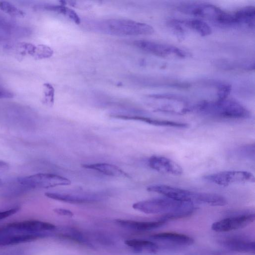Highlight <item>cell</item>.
Segmentation results:
<instances>
[{
  "mask_svg": "<svg viewBox=\"0 0 255 255\" xmlns=\"http://www.w3.org/2000/svg\"><path fill=\"white\" fill-rule=\"evenodd\" d=\"M132 208L145 214H160L161 218L165 221L187 217L195 209L192 203L167 197L139 201L133 204Z\"/></svg>",
  "mask_w": 255,
  "mask_h": 255,
  "instance_id": "1",
  "label": "cell"
},
{
  "mask_svg": "<svg viewBox=\"0 0 255 255\" xmlns=\"http://www.w3.org/2000/svg\"><path fill=\"white\" fill-rule=\"evenodd\" d=\"M146 189L149 192L157 193L167 198L194 204L223 206L227 204V199L224 196L215 193L195 192L161 184L149 186Z\"/></svg>",
  "mask_w": 255,
  "mask_h": 255,
  "instance_id": "2",
  "label": "cell"
},
{
  "mask_svg": "<svg viewBox=\"0 0 255 255\" xmlns=\"http://www.w3.org/2000/svg\"><path fill=\"white\" fill-rule=\"evenodd\" d=\"M192 111L219 118L247 119L250 116L249 111L241 104L227 99L201 102L192 106Z\"/></svg>",
  "mask_w": 255,
  "mask_h": 255,
  "instance_id": "3",
  "label": "cell"
},
{
  "mask_svg": "<svg viewBox=\"0 0 255 255\" xmlns=\"http://www.w3.org/2000/svg\"><path fill=\"white\" fill-rule=\"evenodd\" d=\"M98 25V28L101 31L117 36L148 35L154 32L153 27L150 25L129 19H108Z\"/></svg>",
  "mask_w": 255,
  "mask_h": 255,
  "instance_id": "4",
  "label": "cell"
},
{
  "mask_svg": "<svg viewBox=\"0 0 255 255\" xmlns=\"http://www.w3.org/2000/svg\"><path fill=\"white\" fill-rule=\"evenodd\" d=\"M180 11L189 14L228 25L229 12L219 7L209 3H186L178 7Z\"/></svg>",
  "mask_w": 255,
  "mask_h": 255,
  "instance_id": "5",
  "label": "cell"
},
{
  "mask_svg": "<svg viewBox=\"0 0 255 255\" xmlns=\"http://www.w3.org/2000/svg\"><path fill=\"white\" fill-rule=\"evenodd\" d=\"M17 180L19 184L29 189L49 188L71 184L69 179L52 173H37L18 178Z\"/></svg>",
  "mask_w": 255,
  "mask_h": 255,
  "instance_id": "6",
  "label": "cell"
},
{
  "mask_svg": "<svg viewBox=\"0 0 255 255\" xmlns=\"http://www.w3.org/2000/svg\"><path fill=\"white\" fill-rule=\"evenodd\" d=\"M134 44L144 51L162 57L185 58L189 56L186 51L170 44L147 40H137Z\"/></svg>",
  "mask_w": 255,
  "mask_h": 255,
  "instance_id": "7",
  "label": "cell"
},
{
  "mask_svg": "<svg viewBox=\"0 0 255 255\" xmlns=\"http://www.w3.org/2000/svg\"><path fill=\"white\" fill-rule=\"evenodd\" d=\"M203 177L209 182L223 186L255 182V176L252 173L242 170L223 171L206 175Z\"/></svg>",
  "mask_w": 255,
  "mask_h": 255,
  "instance_id": "8",
  "label": "cell"
},
{
  "mask_svg": "<svg viewBox=\"0 0 255 255\" xmlns=\"http://www.w3.org/2000/svg\"><path fill=\"white\" fill-rule=\"evenodd\" d=\"M51 235L49 232L26 233L10 230L4 226L0 228V246L17 245L44 238Z\"/></svg>",
  "mask_w": 255,
  "mask_h": 255,
  "instance_id": "9",
  "label": "cell"
},
{
  "mask_svg": "<svg viewBox=\"0 0 255 255\" xmlns=\"http://www.w3.org/2000/svg\"><path fill=\"white\" fill-rule=\"evenodd\" d=\"M255 220V213H244L234 215L214 222L212 230L217 232H226L243 228Z\"/></svg>",
  "mask_w": 255,
  "mask_h": 255,
  "instance_id": "10",
  "label": "cell"
},
{
  "mask_svg": "<svg viewBox=\"0 0 255 255\" xmlns=\"http://www.w3.org/2000/svg\"><path fill=\"white\" fill-rule=\"evenodd\" d=\"M160 101L157 110L158 111L183 114L192 111V106L181 98L173 95H159L152 96Z\"/></svg>",
  "mask_w": 255,
  "mask_h": 255,
  "instance_id": "11",
  "label": "cell"
},
{
  "mask_svg": "<svg viewBox=\"0 0 255 255\" xmlns=\"http://www.w3.org/2000/svg\"><path fill=\"white\" fill-rule=\"evenodd\" d=\"M4 227L10 230L26 233L49 232L56 229V226L51 223L37 220L16 222Z\"/></svg>",
  "mask_w": 255,
  "mask_h": 255,
  "instance_id": "12",
  "label": "cell"
},
{
  "mask_svg": "<svg viewBox=\"0 0 255 255\" xmlns=\"http://www.w3.org/2000/svg\"><path fill=\"white\" fill-rule=\"evenodd\" d=\"M150 167L160 173L178 176L182 174V167L172 160L161 156L154 155L148 160Z\"/></svg>",
  "mask_w": 255,
  "mask_h": 255,
  "instance_id": "13",
  "label": "cell"
},
{
  "mask_svg": "<svg viewBox=\"0 0 255 255\" xmlns=\"http://www.w3.org/2000/svg\"><path fill=\"white\" fill-rule=\"evenodd\" d=\"M170 24L178 31L187 28L197 33L202 36H206L212 33L210 26L204 21L198 19L173 20Z\"/></svg>",
  "mask_w": 255,
  "mask_h": 255,
  "instance_id": "14",
  "label": "cell"
},
{
  "mask_svg": "<svg viewBox=\"0 0 255 255\" xmlns=\"http://www.w3.org/2000/svg\"><path fill=\"white\" fill-rule=\"evenodd\" d=\"M48 198L72 204L89 203L101 200V197L95 194H63L55 192H46Z\"/></svg>",
  "mask_w": 255,
  "mask_h": 255,
  "instance_id": "15",
  "label": "cell"
},
{
  "mask_svg": "<svg viewBox=\"0 0 255 255\" xmlns=\"http://www.w3.org/2000/svg\"><path fill=\"white\" fill-rule=\"evenodd\" d=\"M150 238L157 242L173 246H188L194 243V240L191 237L174 232L157 233L151 236Z\"/></svg>",
  "mask_w": 255,
  "mask_h": 255,
  "instance_id": "16",
  "label": "cell"
},
{
  "mask_svg": "<svg viewBox=\"0 0 255 255\" xmlns=\"http://www.w3.org/2000/svg\"><path fill=\"white\" fill-rule=\"evenodd\" d=\"M115 222L121 227L137 231H148L154 230L164 226L166 222L161 218L156 221L145 222L117 219Z\"/></svg>",
  "mask_w": 255,
  "mask_h": 255,
  "instance_id": "17",
  "label": "cell"
},
{
  "mask_svg": "<svg viewBox=\"0 0 255 255\" xmlns=\"http://www.w3.org/2000/svg\"><path fill=\"white\" fill-rule=\"evenodd\" d=\"M221 243L231 251L252 255L255 254V242L238 238H230L222 241Z\"/></svg>",
  "mask_w": 255,
  "mask_h": 255,
  "instance_id": "18",
  "label": "cell"
},
{
  "mask_svg": "<svg viewBox=\"0 0 255 255\" xmlns=\"http://www.w3.org/2000/svg\"><path fill=\"white\" fill-rule=\"evenodd\" d=\"M232 25H244L254 28L255 24V10L254 6H248L231 13Z\"/></svg>",
  "mask_w": 255,
  "mask_h": 255,
  "instance_id": "19",
  "label": "cell"
},
{
  "mask_svg": "<svg viewBox=\"0 0 255 255\" xmlns=\"http://www.w3.org/2000/svg\"><path fill=\"white\" fill-rule=\"evenodd\" d=\"M82 166L86 169L94 170L111 176L129 177V176L117 166L105 163L85 164Z\"/></svg>",
  "mask_w": 255,
  "mask_h": 255,
  "instance_id": "20",
  "label": "cell"
},
{
  "mask_svg": "<svg viewBox=\"0 0 255 255\" xmlns=\"http://www.w3.org/2000/svg\"><path fill=\"white\" fill-rule=\"evenodd\" d=\"M125 244L136 253L154 254L159 249L155 243L142 239H130L125 241Z\"/></svg>",
  "mask_w": 255,
  "mask_h": 255,
  "instance_id": "21",
  "label": "cell"
},
{
  "mask_svg": "<svg viewBox=\"0 0 255 255\" xmlns=\"http://www.w3.org/2000/svg\"><path fill=\"white\" fill-rule=\"evenodd\" d=\"M127 120L140 121L150 125L157 126L169 127L178 128H186L188 126L187 124L184 123L177 122L168 120L154 119L140 116H128L127 117Z\"/></svg>",
  "mask_w": 255,
  "mask_h": 255,
  "instance_id": "22",
  "label": "cell"
},
{
  "mask_svg": "<svg viewBox=\"0 0 255 255\" xmlns=\"http://www.w3.org/2000/svg\"><path fill=\"white\" fill-rule=\"evenodd\" d=\"M59 236L81 245L92 246L88 239L81 232L72 228H64L59 231Z\"/></svg>",
  "mask_w": 255,
  "mask_h": 255,
  "instance_id": "23",
  "label": "cell"
},
{
  "mask_svg": "<svg viewBox=\"0 0 255 255\" xmlns=\"http://www.w3.org/2000/svg\"><path fill=\"white\" fill-rule=\"evenodd\" d=\"M37 8H42L48 10L57 11L68 16L77 23L80 22V19L77 14L73 10L68 7L61 5H40Z\"/></svg>",
  "mask_w": 255,
  "mask_h": 255,
  "instance_id": "24",
  "label": "cell"
},
{
  "mask_svg": "<svg viewBox=\"0 0 255 255\" xmlns=\"http://www.w3.org/2000/svg\"><path fill=\"white\" fill-rule=\"evenodd\" d=\"M0 9L11 16L22 17L25 15L23 10L7 1H0Z\"/></svg>",
  "mask_w": 255,
  "mask_h": 255,
  "instance_id": "25",
  "label": "cell"
},
{
  "mask_svg": "<svg viewBox=\"0 0 255 255\" xmlns=\"http://www.w3.org/2000/svg\"><path fill=\"white\" fill-rule=\"evenodd\" d=\"M43 86L44 88V103L48 105H51L53 103L54 89L49 83H45Z\"/></svg>",
  "mask_w": 255,
  "mask_h": 255,
  "instance_id": "26",
  "label": "cell"
},
{
  "mask_svg": "<svg viewBox=\"0 0 255 255\" xmlns=\"http://www.w3.org/2000/svg\"><path fill=\"white\" fill-rule=\"evenodd\" d=\"M218 99H225L231 91V86L228 84H222L218 88Z\"/></svg>",
  "mask_w": 255,
  "mask_h": 255,
  "instance_id": "27",
  "label": "cell"
},
{
  "mask_svg": "<svg viewBox=\"0 0 255 255\" xmlns=\"http://www.w3.org/2000/svg\"><path fill=\"white\" fill-rule=\"evenodd\" d=\"M20 209L19 206H15L10 209L0 211V220L5 219L17 212Z\"/></svg>",
  "mask_w": 255,
  "mask_h": 255,
  "instance_id": "28",
  "label": "cell"
},
{
  "mask_svg": "<svg viewBox=\"0 0 255 255\" xmlns=\"http://www.w3.org/2000/svg\"><path fill=\"white\" fill-rule=\"evenodd\" d=\"M55 213H56L57 214L64 216H67L69 217H71L73 216L74 214L70 210L63 209V208H55L53 210Z\"/></svg>",
  "mask_w": 255,
  "mask_h": 255,
  "instance_id": "29",
  "label": "cell"
},
{
  "mask_svg": "<svg viewBox=\"0 0 255 255\" xmlns=\"http://www.w3.org/2000/svg\"><path fill=\"white\" fill-rule=\"evenodd\" d=\"M12 96L11 93L0 87V98H10Z\"/></svg>",
  "mask_w": 255,
  "mask_h": 255,
  "instance_id": "30",
  "label": "cell"
},
{
  "mask_svg": "<svg viewBox=\"0 0 255 255\" xmlns=\"http://www.w3.org/2000/svg\"><path fill=\"white\" fill-rule=\"evenodd\" d=\"M8 167V164L2 160H0V168H6Z\"/></svg>",
  "mask_w": 255,
  "mask_h": 255,
  "instance_id": "31",
  "label": "cell"
}]
</instances>
